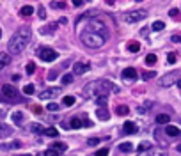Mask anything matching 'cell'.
I'll return each instance as SVG.
<instances>
[{
	"label": "cell",
	"mask_w": 181,
	"mask_h": 156,
	"mask_svg": "<svg viewBox=\"0 0 181 156\" xmlns=\"http://www.w3.org/2000/svg\"><path fill=\"white\" fill-rule=\"evenodd\" d=\"M30 39H32V30H30L29 27L18 28L14 34L11 35V39H9V43H7L9 53H13V55H18V53H22L23 50L29 46Z\"/></svg>",
	"instance_id": "6da1fadb"
},
{
	"label": "cell",
	"mask_w": 181,
	"mask_h": 156,
	"mask_svg": "<svg viewBox=\"0 0 181 156\" xmlns=\"http://www.w3.org/2000/svg\"><path fill=\"white\" fill-rule=\"evenodd\" d=\"M112 91H119L117 87H114V84H110L109 80H94V82H89L84 87V96L85 98H98V96H109Z\"/></svg>",
	"instance_id": "7a4b0ae2"
},
{
	"label": "cell",
	"mask_w": 181,
	"mask_h": 156,
	"mask_svg": "<svg viewBox=\"0 0 181 156\" xmlns=\"http://www.w3.org/2000/svg\"><path fill=\"white\" fill-rule=\"evenodd\" d=\"M80 41L84 43L87 48H101L103 44H105V41H107V37L87 27L85 30L80 34Z\"/></svg>",
	"instance_id": "3957f363"
},
{
	"label": "cell",
	"mask_w": 181,
	"mask_h": 156,
	"mask_svg": "<svg viewBox=\"0 0 181 156\" xmlns=\"http://www.w3.org/2000/svg\"><path fill=\"white\" fill-rule=\"evenodd\" d=\"M89 28H93L94 32L105 35V37H109V34H110V30H109V27L105 25V21L98 20V18H91V21H89Z\"/></svg>",
	"instance_id": "277c9868"
},
{
	"label": "cell",
	"mask_w": 181,
	"mask_h": 156,
	"mask_svg": "<svg viewBox=\"0 0 181 156\" xmlns=\"http://www.w3.org/2000/svg\"><path fill=\"white\" fill-rule=\"evenodd\" d=\"M146 16H147V11H144V9H133V11L124 14L123 18L126 23H137V21L144 20Z\"/></svg>",
	"instance_id": "5b68a950"
},
{
	"label": "cell",
	"mask_w": 181,
	"mask_h": 156,
	"mask_svg": "<svg viewBox=\"0 0 181 156\" xmlns=\"http://www.w3.org/2000/svg\"><path fill=\"white\" fill-rule=\"evenodd\" d=\"M178 80H179V71H171V73H167V75H163V76L160 78L158 85L160 87H171Z\"/></svg>",
	"instance_id": "8992f818"
},
{
	"label": "cell",
	"mask_w": 181,
	"mask_h": 156,
	"mask_svg": "<svg viewBox=\"0 0 181 156\" xmlns=\"http://www.w3.org/2000/svg\"><path fill=\"white\" fill-rule=\"evenodd\" d=\"M2 94L7 99H11V101H18L20 99V92H18V89L14 85H9V84L2 85Z\"/></svg>",
	"instance_id": "52a82bcc"
},
{
	"label": "cell",
	"mask_w": 181,
	"mask_h": 156,
	"mask_svg": "<svg viewBox=\"0 0 181 156\" xmlns=\"http://www.w3.org/2000/svg\"><path fill=\"white\" fill-rule=\"evenodd\" d=\"M37 55L41 57V60H44V62H53L55 59H57V51L51 48H39L37 50Z\"/></svg>",
	"instance_id": "ba28073f"
},
{
	"label": "cell",
	"mask_w": 181,
	"mask_h": 156,
	"mask_svg": "<svg viewBox=\"0 0 181 156\" xmlns=\"http://www.w3.org/2000/svg\"><path fill=\"white\" fill-rule=\"evenodd\" d=\"M60 92H62L60 87H50L39 94V99H55L57 96H60Z\"/></svg>",
	"instance_id": "9c48e42d"
},
{
	"label": "cell",
	"mask_w": 181,
	"mask_h": 156,
	"mask_svg": "<svg viewBox=\"0 0 181 156\" xmlns=\"http://www.w3.org/2000/svg\"><path fill=\"white\" fill-rule=\"evenodd\" d=\"M123 80L124 82H133V80H137V71L133 69V68H126V69H123Z\"/></svg>",
	"instance_id": "30bf717a"
},
{
	"label": "cell",
	"mask_w": 181,
	"mask_h": 156,
	"mask_svg": "<svg viewBox=\"0 0 181 156\" xmlns=\"http://www.w3.org/2000/svg\"><path fill=\"white\" fill-rule=\"evenodd\" d=\"M89 69H91L89 62H75V66H73L75 75H84V73H87Z\"/></svg>",
	"instance_id": "8fae6325"
},
{
	"label": "cell",
	"mask_w": 181,
	"mask_h": 156,
	"mask_svg": "<svg viewBox=\"0 0 181 156\" xmlns=\"http://www.w3.org/2000/svg\"><path fill=\"white\" fill-rule=\"evenodd\" d=\"M123 133H126V135L137 133V126H135V122H131V121H126V122L123 124Z\"/></svg>",
	"instance_id": "7c38bea8"
},
{
	"label": "cell",
	"mask_w": 181,
	"mask_h": 156,
	"mask_svg": "<svg viewBox=\"0 0 181 156\" xmlns=\"http://www.w3.org/2000/svg\"><path fill=\"white\" fill-rule=\"evenodd\" d=\"M96 117L100 121H109L110 119V115H109V110L105 108V106H100L98 110H96Z\"/></svg>",
	"instance_id": "4fadbf2b"
},
{
	"label": "cell",
	"mask_w": 181,
	"mask_h": 156,
	"mask_svg": "<svg viewBox=\"0 0 181 156\" xmlns=\"http://www.w3.org/2000/svg\"><path fill=\"white\" fill-rule=\"evenodd\" d=\"M11 133H13V128L7 126V124H2V122H0V138H4V137H9Z\"/></svg>",
	"instance_id": "5bb4252c"
},
{
	"label": "cell",
	"mask_w": 181,
	"mask_h": 156,
	"mask_svg": "<svg viewBox=\"0 0 181 156\" xmlns=\"http://www.w3.org/2000/svg\"><path fill=\"white\" fill-rule=\"evenodd\" d=\"M84 124H85V121L78 119V117H73L71 122H69V128H73V129H80V128H84Z\"/></svg>",
	"instance_id": "9a60e30c"
},
{
	"label": "cell",
	"mask_w": 181,
	"mask_h": 156,
	"mask_svg": "<svg viewBox=\"0 0 181 156\" xmlns=\"http://www.w3.org/2000/svg\"><path fill=\"white\" fill-rule=\"evenodd\" d=\"M165 133L169 135V137H181V129L179 128H176V126H167Z\"/></svg>",
	"instance_id": "2e32d148"
},
{
	"label": "cell",
	"mask_w": 181,
	"mask_h": 156,
	"mask_svg": "<svg viewBox=\"0 0 181 156\" xmlns=\"http://www.w3.org/2000/svg\"><path fill=\"white\" fill-rule=\"evenodd\" d=\"M169 119H171L169 113H158V115H156V122H158V124H167Z\"/></svg>",
	"instance_id": "e0dca14e"
},
{
	"label": "cell",
	"mask_w": 181,
	"mask_h": 156,
	"mask_svg": "<svg viewBox=\"0 0 181 156\" xmlns=\"http://www.w3.org/2000/svg\"><path fill=\"white\" fill-rule=\"evenodd\" d=\"M32 13H34V7L32 6H23L22 9H20V14H22V16H30Z\"/></svg>",
	"instance_id": "ac0fdd59"
},
{
	"label": "cell",
	"mask_w": 181,
	"mask_h": 156,
	"mask_svg": "<svg viewBox=\"0 0 181 156\" xmlns=\"http://www.w3.org/2000/svg\"><path fill=\"white\" fill-rule=\"evenodd\" d=\"M151 28L153 30H154V32H160V30H163V28H165V23H163V21H153V25H151Z\"/></svg>",
	"instance_id": "d6986e66"
},
{
	"label": "cell",
	"mask_w": 181,
	"mask_h": 156,
	"mask_svg": "<svg viewBox=\"0 0 181 156\" xmlns=\"http://www.w3.org/2000/svg\"><path fill=\"white\" fill-rule=\"evenodd\" d=\"M2 149H18V147H22V142L20 140H14L13 144H4V146H0Z\"/></svg>",
	"instance_id": "ffe728a7"
},
{
	"label": "cell",
	"mask_w": 181,
	"mask_h": 156,
	"mask_svg": "<svg viewBox=\"0 0 181 156\" xmlns=\"http://www.w3.org/2000/svg\"><path fill=\"white\" fill-rule=\"evenodd\" d=\"M0 62L4 64V66H7V64L11 62V55L6 53V51H0Z\"/></svg>",
	"instance_id": "44dd1931"
},
{
	"label": "cell",
	"mask_w": 181,
	"mask_h": 156,
	"mask_svg": "<svg viewBox=\"0 0 181 156\" xmlns=\"http://www.w3.org/2000/svg\"><path fill=\"white\" fill-rule=\"evenodd\" d=\"M30 131L32 133H44V128L41 124H37V122H34V124H30Z\"/></svg>",
	"instance_id": "7402d4cb"
},
{
	"label": "cell",
	"mask_w": 181,
	"mask_h": 156,
	"mask_svg": "<svg viewBox=\"0 0 181 156\" xmlns=\"http://www.w3.org/2000/svg\"><path fill=\"white\" fill-rule=\"evenodd\" d=\"M156 60H158V57L154 55V53H149V55L146 57V64H147V66H154Z\"/></svg>",
	"instance_id": "603a6c76"
},
{
	"label": "cell",
	"mask_w": 181,
	"mask_h": 156,
	"mask_svg": "<svg viewBox=\"0 0 181 156\" xmlns=\"http://www.w3.org/2000/svg\"><path fill=\"white\" fill-rule=\"evenodd\" d=\"M128 112H130V108H128L126 105H119L116 108V113H117V115H126Z\"/></svg>",
	"instance_id": "cb8c5ba5"
},
{
	"label": "cell",
	"mask_w": 181,
	"mask_h": 156,
	"mask_svg": "<svg viewBox=\"0 0 181 156\" xmlns=\"http://www.w3.org/2000/svg\"><path fill=\"white\" fill-rule=\"evenodd\" d=\"M128 50H130L131 53H135V51H138V50H140V43H137V41H131L130 44H128Z\"/></svg>",
	"instance_id": "d4e9b609"
},
{
	"label": "cell",
	"mask_w": 181,
	"mask_h": 156,
	"mask_svg": "<svg viewBox=\"0 0 181 156\" xmlns=\"http://www.w3.org/2000/svg\"><path fill=\"white\" fill-rule=\"evenodd\" d=\"M44 135H46V137H53V138H55V137L59 135V131L55 129V128H44Z\"/></svg>",
	"instance_id": "484cf974"
},
{
	"label": "cell",
	"mask_w": 181,
	"mask_h": 156,
	"mask_svg": "<svg viewBox=\"0 0 181 156\" xmlns=\"http://www.w3.org/2000/svg\"><path fill=\"white\" fill-rule=\"evenodd\" d=\"M51 147L57 149V151H66V149H68V146H66L64 142H53V144H51Z\"/></svg>",
	"instance_id": "4316f807"
},
{
	"label": "cell",
	"mask_w": 181,
	"mask_h": 156,
	"mask_svg": "<svg viewBox=\"0 0 181 156\" xmlns=\"http://www.w3.org/2000/svg\"><path fill=\"white\" fill-rule=\"evenodd\" d=\"M107 99H109V96H98V98H94V101H96V105L105 106L107 105Z\"/></svg>",
	"instance_id": "83f0119b"
},
{
	"label": "cell",
	"mask_w": 181,
	"mask_h": 156,
	"mask_svg": "<svg viewBox=\"0 0 181 156\" xmlns=\"http://www.w3.org/2000/svg\"><path fill=\"white\" fill-rule=\"evenodd\" d=\"M43 156H60V151H57V149L50 147V149H46V151H44V154H43Z\"/></svg>",
	"instance_id": "f1b7e54d"
},
{
	"label": "cell",
	"mask_w": 181,
	"mask_h": 156,
	"mask_svg": "<svg viewBox=\"0 0 181 156\" xmlns=\"http://www.w3.org/2000/svg\"><path fill=\"white\" fill-rule=\"evenodd\" d=\"M13 121H14L16 124H22L23 122V113L22 112H14L13 113Z\"/></svg>",
	"instance_id": "f546056e"
},
{
	"label": "cell",
	"mask_w": 181,
	"mask_h": 156,
	"mask_svg": "<svg viewBox=\"0 0 181 156\" xmlns=\"http://www.w3.org/2000/svg\"><path fill=\"white\" fill-rule=\"evenodd\" d=\"M75 101H76V99H75V96H66L62 103H64V106H73V105H75Z\"/></svg>",
	"instance_id": "4dcf8cb0"
},
{
	"label": "cell",
	"mask_w": 181,
	"mask_h": 156,
	"mask_svg": "<svg viewBox=\"0 0 181 156\" xmlns=\"http://www.w3.org/2000/svg\"><path fill=\"white\" fill-rule=\"evenodd\" d=\"M119 149H121L123 153H130L131 149H133V146H131L130 142H126V144H121V146H119Z\"/></svg>",
	"instance_id": "1f68e13d"
},
{
	"label": "cell",
	"mask_w": 181,
	"mask_h": 156,
	"mask_svg": "<svg viewBox=\"0 0 181 156\" xmlns=\"http://www.w3.org/2000/svg\"><path fill=\"white\" fill-rule=\"evenodd\" d=\"M154 75H156V71H144V73H142V78H144V80H151V78H154Z\"/></svg>",
	"instance_id": "d6a6232c"
},
{
	"label": "cell",
	"mask_w": 181,
	"mask_h": 156,
	"mask_svg": "<svg viewBox=\"0 0 181 156\" xmlns=\"http://www.w3.org/2000/svg\"><path fill=\"white\" fill-rule=\"evenodd\" d=\"M37 16H39L41 20H46V11H44L43 6H39V9H37Z\"/></svg>",
	"instance_id": "836d02e7"
},
{
	"label": "cell",
	"mask_w": 181,
	"mask_h": 156,
	"mask_svg": "<svg viewBox=\"0 0 181 156\" xmlns=\"http://www.w3.org/2000/svg\"><path fill=\"white\" fill-rule=\"evenodd\" d=\"M23 92H25V94H34V85L32 84H29V85H25V87H23Z\"/></svg>",
	"instance_id": "e575fe53"
},
{
	"label": "cell",
	"mask_w": 181,
	"mask_h": 156,
	"mask_svg": "<svg viewBox=\"0 0 181 156\" xmlns=\"http://www.w3.org/2000/svg\"><path fill=\"white\" fill-rule=\"evenodd\" d=\"M176 60H178V55H176V53H169V55H167V64H174Z\"/></svg>",
	"instance_id": "d590c367"
},
{
	"label": "cell",
	"mask_w": 181,
	"mask_h": 156,
	"mask_svg": "<svg viewBox=\"0 0 181 156\" xmlns=\"http://www.w3.org/2000/svg\"><path fill=\"white\" fill-rule=\"evenodd\" d=\"M71 82H73V75H69V73H68V75H64V76H62V84H64V85L71 84Z\"/></svg>",
	"instance_id": "8d00e7d4"
},
{
	"label": "cell",
	"mask_w": 181,
	"mask_h": 156,
	"mask_svg": "<svg viewBox=\"0 0 181 156\" xmlns=\"http://www.w3.org/2000/svg\"><path fill=\"white\" fill-rule=\"evenodd\" d=\"M151 105H153L151 101H146L144 106H138V113H144V112H146V110H147V108H149Z\"/></svg>",
	"instance_id": "74e56055"
},
{
	"label": "cell",
	"mask_w": 181,
	"mask_h": 156,
	"mask_svg": "<svg viewBox=\"0 0 181 156\" xmlns=\"http://www.w3.org/2000/svg\"><path fill=\"white\" fill-rule=\"evenodd\" d=\"M25 69H27V73H29V75H32V73L36 71V64H34V62H29V64H27V68H25Z\"/></svg>",
	"instance_id": "f35d334b"
},
{
	"label": "cell",
	"mask_w": 181,
	"mask_h": 156,
	"mask_svg": "<svg viewBox=\"0 0 181 156\" xmlns=\"http://www.w3.org/2000/svg\"><path fill=\"white\" fill-rule=\"evenodd\" d=\"M51 7H53V9H64L66 4L64 2H51Z\"/></svg>",
	"instance_id": "ab89813d"
},
{
	"label": "cell",
	"mask_w": 181,
	"mask_h": 156,
	"mask_svg": "<svg viewBox=\"0 0 181 156\" xmlns=\"http://www.w3.org/2000/svg\"><path fill=\"white\" fill-rule=\"evenodd\" d=\"M98 144H100V138H89V140H87V146H91V147H94Z\"/></svg>",
	"instance_id": "60d3db41"
},
{
	"label": "cell",
	"mask_w": 181,
	"mask_h": 156,
	"mask_svg": "<svg viewBox=\"0 0 181 156\" xmlns=\"http://www.w3.org/2000/svg\"><path fill=\"white\" fill-rule=\"evenodd\" d=\"M46 108H48L50 112H57V110H59V105H57V103H48V106H46Z\"/></svg>",
	"instance_id": "b9f144b4"
},
{
	"label": "cell",
	"mask_w": 181,
	"mask_h": 156,
	"mask_svg": "<svg viewBox=\"0 0 181 156\" xmlns=\"http://www.w3.org/2000/svg\"><path fill=\"white\" fill-rule=\"evenodd\" d=\"M94 156H109V149H107V147L100 149V151H98V153H96Z\"/></svg>",
	"instance_id": "7bdbcfd3"
},
{
	"label": "cell",
	"mask_w": 181,
	"mask_h": 156,
	"mask_svg": "<svg viewBox=\"0 0 181 156\" xmlns=\"http://www.w3.org/2000/svg\"><path fill=\"white\" fill-rule=\"evenodd\" d=\"M171 41H172V43H178V44H181V34H174L172 37H171Z\"/></svg>",
	"instance_id": "ee69618b"
},
{
	"label": "cell",
	"mask_w": 181,
	"mask_h": 156,
	"mask_svg": "<svg viewBox=\"0 0 181 156\" xmlns=\"http://www.w3.org/2000/svg\"><path fill=\"white\" fill-rule=\"evenodd\" d=\"M149 147H151V144H140V146L137 147V151L138 153H142V151H146V149H149Z\"/></svg>",
	"instance_id": "f6af8a7d"
},
{
	"label": "cell",
	"mask_w": 181,
	"mask_h": 156,
	"mask_svg": "<svg viewBox=\"0 0 181 156\" xmlns=\"http://www.w3.org/2000/svg\"><path fill=\"white\" fill-rule=\"evenodd\" d=\"M169 14H171L172 18H178V16H179V11H178V9H171V11H169Z\"/></svg>",
	"instance_id": "bcb514c9"
},
{
	"label": "cell",
	"mask_w": 181,
	"mask_h": 156,
	"mask_svg": "<svg viewBox=\"0 0 181 156\" xmlns=\"http://www.w3.org/2000/svg\"><path fill=\"white\" fill-rule=\"evenodd\" d=\"M57 76H59V73H57V71H51L50 75H48V80H55Z\"/></svg>",
	"instance_id": "7dc6e473"
},
{
	"label": "cell",
	"mask_w": 181,
	"mask_h": 156,
	"mask_svg": "<svg viewBox=\"0 0 181 156\" xmlns=\"http://www.w3.org/2000/svg\"><path fill=\"white\" fill-rule=\"evenodd\" d=\"M71 2H73V6L75 7H80L82 4H84V0H71Z\"/></svg>",
	"instance_id": "c3c4849f"
},
{
	"label": "cell",
	"mask_w": 181,
	"mask_h": 156,
	"mask_svg": "<svg viewBox=\"0 0 181 156\" xmlns=\"http://www.w3.org/2000/svg\"><path fill=\"white\" fill-rule=\"evenodd\" d=\"M107 4H109V6H114V4H116V0H107Z\"/></svg>",
	"instance_id": "681fc988"
},
{
	"label": "cell",
	"mask_w": 181,
	"mask_h": 156,
	"mask_svg": "<svg viewBox=\"0 0 181 156\" xmlns=\"http://www.w3.org/2000/svg\"><path fill=\"white\" fill-rule=\"evenodd\" d=\"M176 84H178V87H179V89H181V78H179V80H178V82H176Z\"/></svg>",
	"instance_id": "f907efd6"
},
{
	"label": "cell",
	"mask_w": 181,
	"mask_h": 156,
	"mask_svg": "<svg viewBox=\"0 0 181 156\" xmlns=\"http://www.w3.org/2000/svg\"><path fill=\"white\" fill-rule=\"evenodd\" d=\"M178 151H179V153H181V144H179V146H178Z\"/></svg>",
	"instance_id": "816d5d0a"
},
{
	"label": "cell",
	"mask_w": 181,
	"mask_h": 156,
	"mask_svg": "<svg viewBox=\"0 0 181 156\" xmlns=\"http://www.w3.org/2000/svg\"><path fill=\"white\" fill-rule=\"evenodd\" d=\"M2 68H4V64H2V62H0V71H2Z\"/></svg>",
	"instance_id": "f5cc1de1"
},
{
	"label": "cell",
	"mask_w": 181,
	"mask_h": 156,
	"mask_svg": "<svg viewBox=\"0 0 181 156\" xmlns=\"http://www.w3.org/2000/svg\"><path fill=\"white\" fill-rule=\"evenodd\" d=\"M0 37H2V30H0Z\"/></svg>",
	"instance_id": "db71d44e"
},
{
	"label": "cell",
	"mask_w": 181,
	"mask_h": 156,
	"mask_svg": "<svg viewBox=\"0 0 181 156\" xmlns=\"http://www.w3.org/2000/svg\"><path fill=\"white\" fill-rule=\"evenodd\" d=\"M23 156H29V154H23Z\"/></svg>",
	"instance_id": "11a10c76"
},
{
	"label": "cell",
	"mask_w": 181,
	"mask_h": 156,
	"mask_svg": "<svg viewBox=\"0 0 181 156\" xmlns=\"http://www.w3.org/2000/svg\"><path fill=\"white\" fill-rule=\"evenodd\" d=\"M137 2H140V0H137Z\"/></svg>",
	"instance_id": "9f6ffc18"
}]
</instances>
